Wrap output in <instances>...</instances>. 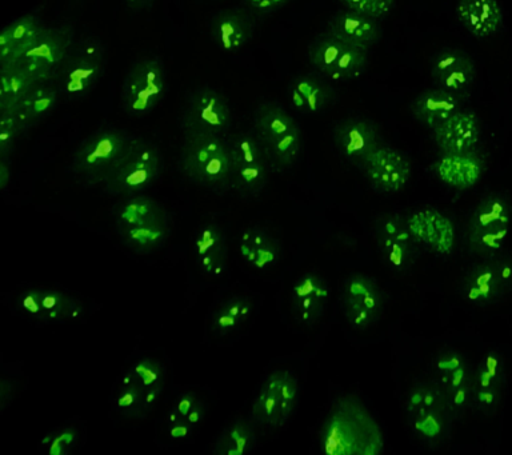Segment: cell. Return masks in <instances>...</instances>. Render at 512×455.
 Here are the masks:
<instances>
[{"label": "cell", "mask_w": 512, "mask_h": 455, "mask_svg": "<svg viewBox=\"0 0 512 455\" xmlns=\"http://www.w3.org/2000/svg\"><path fill=\"white\" fill-rule=\"evenodd\" d=\"M322 443L330 455H375L383 447L374 419L354 401H343L336 407L324 425Z\"/></svg>", "instance_id": "6da1fadb"}, {"label": "cell", "mask_w": 512, "mask_h": 455, "mask_svg": "<svg viewBox=\"0 0 512 455\" xmlns=\"http://www.w3.org/2000/svg\"><path fill=\"white\" fill-rule=\"evenodd\" d=\"M182 169L191 181L208 189L231 187V158L226 139L218 135H187Z\"/></svg>", "instance_id": "7a4b0ae2"}, {"label": "cell", "mask_w": 512, "mask_h": 455, "mask_svg": "<svg viewBox=\"0 0 512 455\" xmlns=\"http://www.w3.org/2000/svg\"><path fill=\"white\" fill-rule=\"evenodd\" d=\"M254 133L263 143L271 166L286 169L294 165L302 150L298 122L276 103H263L254 114Z\"/></svg>", "instance_id": "3957f363"}, {"label": "cell", "mask_w": 512, "mask_h": 455, "mask_svg": "<svg viewBox=\"0 0 512 455\" xmlns=\"http://www.w3.org/2000/svg\"><path fill=\"white\" fill-rule=\"evenodd\" d=\"M162 170V155L158 147L143 139H131L130 146L104 189L114 195H135L148 189Z\"/></svg>", "instance_id": "277c9868"}, {"label": "cell", "mask_w": 512, "mask_h": 455, "mask_svg": "<svg viewBox=\"0 0 512 455\" xmlns=\"http://www.w3.org/2000/svg\"><path fill=\"white\" fill-rule=\"evenodd\" d=\"M231 158V187L243 195L259 193L266 186L271 162L255 133H236L227 138Z\"/></svg>", "instance_id": "5b68a950"}, {"label": "cell", "mask_w": 512, "mask_h": 455, "mask_svg": "<svg viewBox=\"0 0 512 455\" xmlns=\"http://www.w3.org/2000/svg\"><path fill=\"white\" fill-rule=\"evenodd\" d=\"M308 58L314 69L331 82L354 81L368 66L367 50L348 45L328 31L311 43Z\"/></svg>", "instance_id": "8992f818"}, {"label": "cell", "mask_w": 512, "mask_h": 455, "mask_svg": "<svg viewBox=\"0 0 512 455\" xmlns=\"http://www.w3.org/2000/svg\"><path fill=\"white\" fill-rule=\"evenodd\" d=\"M131 139L119 130H103L87 138L74 157V170L92 182L104 183L122 161Z\"/></svg>", "instance_id": "52a82bcc"}, {"label": "cell", "mask_w": 512, "mask_h": 455, "mask_svg": "<svg viewBox=\"0 0 512 455\" xmlns=\"http://www.w3.org/2000/svg\"><path fill=\"white\" fill-rule=\"evenodd\" d=\"M166 93V73L158 59L143 58L128 71L122 101L130 114L143 115L156 109Z\"/></svg>", "instance_id": "ba28073f"}, {"label": "cell", "mask_w": 512, "mask_h": 455, "mask_svg": "<svg viewBox=\"0 0 512 455\" xmlns=\"http://www.w3.org/2000/svg\"><path fill=\"white\" fill-rule=\"evenodd\" d=\"M511 225V210L506 199L490 195L475 210L468 229L472 249L480 254L498 251L506 241Z\"/></svg>", "instance_id": "9c48e42d"}, {"label": "cell", "mask_w": 512, "mask_h": 455, "mask_svg": "<svg viewBox=\"0 0 512 455\" xmlns=\"http://www.w3.org/2000/svg\"><path fill=\"white\" fill-rule=\"evenodd\" d=\"M450 415L447 402L434 383L420 382L408 393V423L420 437L439 438L446 430Z\"/></svg>", "instance_id": "30bf717a"}, {"label": "cell", "mask_w": 512, "mask_h": 455, "mask_svg": "<svg viewBox=\"0 0 512 455\" xmlns=\"http://www.w3.org/2000/svg\"><path fill=\"white\" fill-rule=\"evenodd\" d=\"M432 383L452 415L463 413L472 401V371L466 359L455 351L440 354L432 366Z\"/></svg>", "instance_id": "8fae6325"}, {"label": "cell", "mask_w": 512, "mask_h": 455, "mask_svg": "<svg viewBox=\"0 0 512 455\" xmlns=\"http://www.w3.org/2000/svg\"><path fill=\"white\" fill-rule=\"evenodd\" d=\"M230 106L223 95L211 89L195 91L188 101L183 117L187 135H218L224 137L231 126Z\"/></svg>", "instance_id": "7c38bea8"}, {"label": "cell", "mask_w": 512, "mask_h": 455, "mask_svg": "<svg viewBox=\"0 0 512 455\" xmlns=\"http://www.w3.org/2000/svg\"><path fill=\"white\" fill-rule=\"evenodd\" d=\"M298 382L288 371H276L264 382L252 414L267 426H280L290 417L298 401Z\"/></svg>", "instance_id": "4fadbf2b"}, {"label": "cell", "mask_w": 512, "mask_h": 455, "mask_svg": "<svg viewBox=\"0 0 512 455\" xmlns=\"http://www.w3.org/2000/svg\"><path fill=\"white\" fill-rule=\"evenodd\" d=\"M103 49L96 41H84L60 66V86L70 97H83L94 89L103 69Z\"/></svg>", "instance_id": "5bb4252c"}, {"label": "cell", "mask_w": 512, "mask_h": 455, "mask_svg": "<svg viewBox=\"0 0 512 455\" xmlns=\"http://www.w3.org/2000/svg\"><path fill=\"white\" fill-rule=\"evenodd\" d=\"M70 38L62 30L44 29L16 62L36 82H46L66 61Z\"/></svg>", "instance_id": "9a60e30c"}, {"label": "cell", "mask_w": 512, "mask_h": 455, "mask_svg": "<svg viewBox=\"0 0 512 455\" xmlns=\"http://www.w3.org/2000/svg\"><path fill=\"white\" fill-rule=\"evenodd\" d=\"M376 243L384 262L395 270H404L414 263L419 242L399 215H386L376 225Z\"/></svg>", "instance_id": "2e32d148"}, {"label": "cell", "mask_w": 512, "mask_h": 455, "mask_svg": "<svg viewBox=\"0 0 512 455\" xmlns=\"http://www.w3.org/2000/svg\"><path fill=\"white\" fill-rule=\"evenodd\" d=\"M342 305L348 322L356 329H366L379 317L382 293L370 278L355 274L344 282Z\"/></svg>", "instance_id": "e0dca14e"}, {"label": "cell", "mask_w": 512, "mask_h": 455, "mask_svg": "<svg viewBox=\"0 0 512 455\" xmlns=\"http://www.w3.org/2000/svg\"><path fill=\"white\" fill-rule=\"evenodd\" d=\"M475 63L470 54L460 49L440 50L431 61V78L435 86L466 98L474 85Z\"/></svg>", "instance_id": "ac0fdd59"}, {"label": "cell", "mask_w": 512, "mask_h": 455, "mask_svg": "<svg viewBox=\"0 0 512 455\" xmlns=\"http://www.w3.org/2000/svg\"><path fill=\"white\" fill-rule=\"evenodd\" d=\"M362 167L371 185L382 193L402 190L411 177V165L406 155L388 146H379Z\"/></svg>", "instance_id": "d6986e66"}, {"label": "cell", "mask_w": 512, "mask_h": 455, "mask_svg": "<svg viewBox=\"0 0 512 455\" xmlns=\"http://www.w3.org/2000/svg\"><path fill=\"white\" fill-rule=\"evenodd\" d=\"M334 141L339 153L354 165L363 166L367 158L382 146L374 123L362 118H347L334 129Z\"/></svg>", "instance_id": "ffe728a7"}, {"label": "cell", "mask_w": 512, "mask_h": 455, "mask_svg": "<svg viewBox=\"0 0 512 455\" xmlns=\"http://www.w3.org/2000/svg\"><path fill=\"white\" fill-rule=\"evenodd\" d=\"M512 285V262L494 259L474 267L463 282V295L470 302L488 303Z\"/></svg>", "instance_id": "44dd1931"}, {"label": "cell", "mask_w": 512, "mask_h": 455, "mask_svg": "<svg viewBox=\"0 0 512 455\" xmlns=\"http://www.w3.org/2000/svg\"><path fill=\"white\" fill-rule=\"evenodd\" d=\"M482 133L480 119L474 111L459 110L432 130L435 145L442 153H464L474 150Z\"/></svg>", "instance_id": "7402d4cb"}, {"label": "cell", "mask_w": 512, "mask_h": 455, "mask_svg": "<svg viewBox=\"0 0 512 455\" xmlns=\"http://www.w3.org/2000/svg\"><path fill=\"white\" fill-rule=\"evenodd\" d=\"M407 221L419 245L438 254H450L454 249L455 229L446 215L436 210H420Z\"/></svg>", "instance_id": "603a6c76"}, {"label": "cell", "mask_w": 512, "mask_h": 455, "mask_svg": "<svg viewBox=\"0 0 512 455\" xmlns=\"http://www.w3.org/2000/svg\"><path fill=\"white\" fill-rule=\"evenodd\" d=\"M327 31L348 45L367 51L378 45L383 35L378 21L346 9L339 11L330 19Z\"/></svg>", "instance_id": "cb8c5ba5"}, {"label": "cell", "mask_w": 512, "mask_h": 455, "mask_svg": "<svg viewBox=\"0 0 512 455\" xmlns=\"http://www.w3.org/2000/svg\"><path fill=\"white\" fill-rule=\"evenodd\" d=\"M292 107L302 114H319L334 105L338 94L330 83L319 75L304 74L296 77L288 86Z\"/></svg>", "instance_id": "d4e9b609"}, {"label": "cell", "mask_w": 512, "mask_h": 455, "mask_svg": "<svg viewBox=\"0 0 512 455\" xmlns=\"http://www.w3.org/2000/svg\"><path fill=\"white\" fill-rule=\"evenodd\" d=\"M463 99L458 94L435 86L420 93L411 102L410 111L420 125L434 130L456 111L462 110Z\"/></svg>", "instance_id": "484cf974"}, {"label": "cell", "mask_w": 512, "mask_h": 455, "mask_svg": "<svg viewBox=\"0 0 512 455\" xmlns=\"http://www.w3.org/2000/svg\"><path fill=\"white\" fill-rule=\"evenodd\" d=\"M456 18L475 38L494 35L503 25V11L498 0H458Z\"/></svg>", "instance_id": "4316f807"}, {"label": "cell", "mask_w": 512, "mask_h": 455, "mask_svg": "<svg viewBox=\"0 0 512 455\" xmlns=\"http://www.w3.org/2000/svg\"><path fill=\"white\" fill-rule=\"evenodd\" d=\"M483 159L474 150L464 153H443L435 163L440 181L455 189H470L482 178Z\"/></svg>", "instance_id": "83f0119b"}, {"label": "cell", "mask_w": 512, "mask_h": 455, "mask_svg": "<svg viewBox=\"0 0 512 455\" xmlns=\"http://www.w3.org/2000/svg\"><path fill=\"white\" fill-rule=\"evenodd\" d=\"M504 383L503 363L496 354H488L479 362L475 371H472V402L491 409L498 405L502 398Z\"/></svg>", "instance_id": "f1b7e54d"}, {"label": "cell", "mask_w": 512, "mask_h": 455, "mask_svg": "<svg viewBox=\"0 0 512 455\" xmlns=\"http://www.w3.org/2000/svg\"><path fill=\"white\" fill-rule=\"evenodd\" d=\"M328 297L330 289L319 275L304 274L292 290L295 313L300 321L315 322L322 315Z\"/></svg>", "instance_id": "f546056e"}, {"label": "cell", "mask_w": 512, "mask_h": 455, "mask_svg": "<svg viewBox=\"0 0 512 455\" xmlns=\"http://www.w3.org/2000/svg\"><path fill=\"white\" fill-rule=\"evenodd\" d=\"M44 27L32 15L16 19L4 27L0 34V63L2 66L12 65L19 61L24 51L39 37Z\"/></svg>", "instance_id": "4dcf8cb0"}, {"label": "cell", "mask_w": 512, "mask_h": 455, "mask_svg": "<svg viewBox=\"0 0 512 455\" xmlns=\"http://www.w3.org/2000/svg\"><path fill=\"white\" fill-rule=\"evenodd\" d=\"M212 39L220 50L234 53L246 46L252 35V23L240 11H224L212 22Z\"/></svg>", "instance_id": "1f68e13d"}, {"label": "cell", "mask_w": 512, "mask_h": 455, "mask_svg": "<svg viewBox=\"0 0 512 455\" xmlns=\"http://www.w3.org/2000/svg\"><path fill=\"white\" fill-rule=\"evenodd\" d=\"M114 214L119 230L166 223L163 207L154 199L147 197L127 199L116 207Z\"/></svg>", "instance_id": "d6a6232c"}, {"label": "cell", "mask_w": 512, "mask_h": 455, "mask_svg": "<svg viewBox=\"0 0 512 455\" xmlns=\"http://www.w3.org/2000/svg\"><path fill=\"white\" fill-rule=\"evenodd\" d=\"M240 254L248 265L263 270L278 261V242L267 231L254 227L244 231L240 239Z\"/></svg>", "instance_id": "836d02e7"}, {"label": "cell", "mask_w": 512, "mask_h": 455, "mask_svg": "<svg viewBox=\"0 0 512 455\" xmlns=\"http://www.w3.org/2000/svg\"><path fill=\"white\" fill-rule=\"evenodd\" d=\"M196 257L208 274H219L226 261V237L218 226H204L195 239Z\"/></svg>", "instance_id": "e575fe53"}, {"label": "cell", "mask_w": 512, "mask_h": 455, "mask_svg": "<svg viewBox=\"0 0 512 455\" xmlns=\"http://www.w3.org/2000/svg\"><path fill=\"white\" fill-rule=\"evenodd\" d=\"M38 85V82L18 63L0 69V111L10 110Z\"/></svg>", "instance_id": "d590c367"}, {"label": "cell", "mask_w": 512, "mask_h": 455, "mask_svg": "<svg viewBox=\"0 0 512 455\" xmlns=\"http://www.w3.org/2000/svg\"><path fill=\"white\" fill-rule=\"evenodd\" d=\"M56 91L51 87L36 85L34 89L28 91L26 95L12 109L18 115L23 126L27 127L32 122L39 121L46 117L56 103Z\"/></svg>", "instance_id": "8d00e7d4"}, {"label": "cell", "mask_w": 512, "mask_h": 455, "mask_svg": "<svg viewBox=\"0 0 512 455\" xmlns=\"http://www.w3.org/2000/svg\"><path fill=\"white\" fill-rule=\"evenodd\" d=\"M124 242L139 253H148L156 249L166 241L167 227L166 223L158 225H147L131 227V229L119 230Z\"/></svg>", "instance_id": "74e56055"}, {"label": "cell", "mask_w": 512, "mask_h": 455, "mask_svg": "<svg viewBox=\"0 0 512 455\" xmlns=\"http://www.w3.org/2000/svg\"><path fill=\"white\" fill-rule=\"evenodd\" d=\"M254 431L244 422L232 423L216 443L215 453L219 455H243L254 445Z\"/></svg>", "instance_id": "f35d334b"}, {"label": "cell", "mask_w": 512, "mask_h": 455, "mask_svg": "<svg viewBox=\"0 0 512 455\" xmlns=\"http://www.w3.org/2000/svg\"><path fill=\"white\" fill-rule=\"evenodd\" d=\"M116 405H118V409L127 414L139 413L146 407L144 405V390L131 373H128L123 379V387L116 398Z\"/></svg>", "instance_id": "ab89813d"}, {"label": "cell", "mask_w": 512, "mask_h": 455, "mask_svg": "<svg viewBox=\"0 0 512 455\" xmlns=\"http://www.w3.org/2000/svg\"><path fill=\"white\" fill-rule=\"evenodd\" d=\"M339 2L346 10L380 21L391 14L396 0H339Z\"/></svg>", "instance_id": "60d3db41"}, {"label": "cell", "mask_w": 512, "mask_h": 455, "mask_svg": "<svg viewBox=\"0 0 512 455\" xmlns=\"http://www.w3.org/2000/svg\"><path fill=\"white\" fill-rule=\"evenodd\" d=\"M0 113V155L7 158L24 126L14 110H4Z\"/></svg>", "instance_id": "b9f144b4"}, {"label": "cell", "mask_w": 512, "mask_h": 455, "mask_svg": "<svg viewBox=\"0 0 512 455\" xmlns=\"http://www.w3.org/2000/svg\"><path fill=\"white\" fill-rule=\"evenodd\" d=\"M130 373L143 390L162 387L160 385L163 381V369L160 363L154 359L144 358L142 361L136 362Z\"/></svg>", "instance_id": "7bdbcfd3"}, {"label": "cell", "mask_w": 512, "mask_h": 455, "mask_svg": "<svg viewBox=\"0 0 512 455\" xmlns=\"http://www.w3.org/2000/svg\"><path fill=\"white\" fill-rule=\"evenodd\" d=\"M44 318L63 319L74 314L75 305L66 295L58 291H42Z\"/></svg>", "instance_id": "ee69618b"}, {"label": "cell", "mask_w": 512, "mask_h": 455, "mask_svg": "<svg viewBox=\"0 0 512 455\" xmlns=\"http://www.w3.org/2000/svg\"><path fill=\"white\" fill-rule=\"evenodd\" d=\"M76 441V431L67 429L62 433L52 435L50 442V454L51 455H63L74 446Z\"/></svg>", "instance_id": "f6af8a7d"}, {"label": "cell", "mask_w": 512, "mask_h": 455, "mask_svg": "<svg viewBox=\"0 0 512 455\" xmlns=\"http://www.w3.org/2000/svg\"><path fill=\"white\" fill-rule=\"evenodd\" d=\"M290 0H244L246 6L256 14H272L282 9Z\"/></svg>", "instance_id": "bcb514c9"}, {"label": "cell", "mask_w": 512, "mask_h": 455, "mask_svg": "<svg viewBox=\"0 0 512 455\" xmlns=\"http://www.w3.org/2000/svg\"><path fill=\"white\" fill-rule=\"evenodd\" d=\"M20 306H22V309L26 310L27 313L34 315V317L44 318L42 307V291L34 290L23 294L22 301H20Z\"/></svg>", "instance_id": "7dc6e473"}, {"label": "cell", "mask_w": 512, "mask_h": 455, "mask_svg": "<svg viewBox=\"0 0 512 455\" xmlns=\"http://www.w3.org/2000/svg\"><path fill=\"white\" fill-rule=\"evenodd\" d=\"M242 321L238 317H235L234 314H231L230 311L224 309V307H220L218 313L214 315V327L216 330L222 331V333H227L232 329H235L236 326L240 325Z\"/></svg>", "instance_id": "c3c4849f"}, {"label": "cell", "mask_w": 512, "mask_h": 455, "mask_svg": "<svg viewBox=\"0 0 512 455\" xmlns=\"http://www.w3.org/2000/svg\"><path fill=\"white\" fill-rule=\"evenodd\" d=\"M195 402V395H192L190 393L183 394L182 397L178 399V402H176L175 410L178 411L180 417L186 419L188 413H190V410L192 409V406H194Z\"/></svg>", "instance_id": "681fc988"}, {"label": "cell", "mask_w": 512, "mask_h": 455, "mask_svg": "<svg viewBox=\"0 0 512 455\" xmlns=\"http://www.w3.org/2000/svg\"><path fill=\"white\" fill-rule=\"evenodd\" d=\"M192 429V426L190 423L186 421V419H180V421L175 423H170V435L171 438L174 439H182L186 438L188 434H190V431Z\"/></svg>", "instance_id": "f907efd6"}, {"label": "cell", "mask_w": 512, "mask_h": 455, "mask_svg": "<svg viewBox=\"0 0 512 455\" xmlns=\"http://www.w3.org/2000/svg\"><path fill=\"white\" fill-rule=\"evenodd\" d=\"M203 417H204L203 403L198 401V399H196L194 406H192L190 413H188V415L186 417V421L188 423H190L191 426H194V425H198V423L200 421H202Z\"/></svg>", "instance_id": "816d5d0a"}, {"label": "cell", "mask_w": 512, "mask_h": 455, "mask_svg": "<svg viewBox=\"0 0 512 455\" xmlns=\"http://www.w3.org/2000/svg\"><path fill=\"white\" fill-rule=\"evenodd\" d=\"M10 178L11 171L8 167L7 158H2V162H0V187H2V190L6 189Z\"/></svg>", "instance_id": "f5cc1de1"}, {"label": "cell", "mask_w": 512, "mask_h": 455, "mask_svg": "<svg viewBox=\"0 0 512 455\" xmlns=\"http://www.w3.org/2000/svg\"><path fill=\"white\" fill-rule=\"evenodd\" d=\"M160 390L162 387H156V389L144 390V405L146 407H150L154 405L156 401H158Z\"/></svg>", "instance_id": "db71d44e"}, {"label": "cell", "mask_w": 512, "mask_h": 455, "mask_svg": "<svg viewBox=\"0 0 512 455\" xmlns=\"http://www.w3.org/2000/svg\"><path fill=\"white\" fill-rule=\"evenodd\" d=\"M151 2L152 0H127L128 6L135 10L143 9V7L150 5Z\"/></svg>", "instance_id": "11a10c76"}]
</instances>
